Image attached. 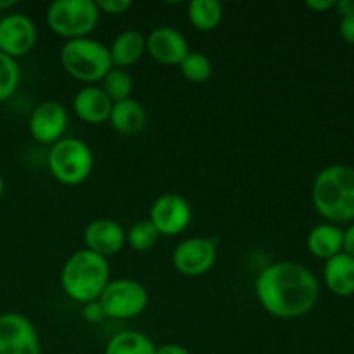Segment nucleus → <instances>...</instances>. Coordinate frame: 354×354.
I'll use <instances>...</instances> for the list:
<instances>
[{
  "instance_id": "4",
  "label": "nucleus",
  "mask_w": 354,
  "mask_h": 354,
  "mask_svg": "<svg viewBox=\"0 0 354 354\" xmlns=\"http://www.w3.org/2000/svg\"><path fill=\"white\" fill-rule=\"evenodd\" d=\"M59 61L69 76L85 83L102 82L113 69L109 48L90 37L66 41L59 52Z\"/></svg>"
},
{
  "instance_id": "34",
  "label": "nucleus",
  "mask_w": 354,
  "mask_h": 354,
  "mask_svg": "<svg viewBox=\"0 0 354 354\" xmlns=\"http://www.w3.org/2000/svg\"><path fill=\"white\" fill-rule=\"evenodd\" d=\"M3 190H6V183H3V178L0 176V197L3 196Z\"/></svg>"
},
{
  "instance_id": "32",
  "label": "nucleus",
  "mask_w": 354,
  "mask_h": 354,
  "mask_svg": "<svg viewBox=\"0 0 354 354\" xmlns=\"http://www.w3.org/2000/svg\"><path fill=\"white\" fill-rule=\"evenodd\" d=\"M342 251L354 258V223L344 232V249Z\"/></svg>"
},
{
  "instance_id": "6",
  "label": "nucleus",
  "mask_w": 354,
  "mask_h": 354,
  "mask_svg": "<svg viewBox=\"0 0 354 354\" xmlns=\"http://www.w3.org/2000/svg\"><path fill=\"white\" fill-rule=\"evenodd\" d=\"M93 152L80 138H61L48 152V169L62 185L75 187L93 171Z\"/></svg>"
},
{
  "instance_id": "21",
  "label": "nucleus",
  "mask_w": 354,
  "mask_h": 354,
  "mask_svg": "<svg viewBox=\"0 0 354 354\" xmlns=\"http://www.w3.org/2000/svg\"><path fill=\"white\" fill-rule=\"evenodd\" d=\"M223 19V6L218 0H194L189 6V21L199 31H213Z\"/></svg>"
},
{
  "instance_id": "8",
  "label": "nucleus",
  "mask_w": 354,
  "mask_h": 354,
  "mask_svg": "<svg viewBox=\"0 0 354 354\" xmlns=\"http://www.w3.org/2000/svg\"><path fill=\"white\" fill-rule=\"evenodd\" d=\"M0 354H41L40 337L30 318L21 313L0 317Z\"/></svg>"
},
{
  "instance_id": "25",
  "label": "nucleus",
  "mask_w": 354,
  "mask_h": 354,
  "mask_svg": "<svg viewBox=\"0 0 354 354\" xmlns=\"http://www.w3.org/2000/svg\"><path fill=\"white\" fill-rule=\"evenodd\" d=\"M19 85V66L16 59L0 52V102L9 99Z\"/></svg>"
},
{
  "instance_id": "26",
  "label": "nucleus",
  "mask_w": 354,
  "mask_h": 354,
  "mask_svg": "<svg viewBox=\"0 0 354 354\" xmlns=\"http://www.w3.org/2000/svg\"><path fill=\"white\" fill-rule=\"evenodd\" d=\"M99 12L111 14V16H120L124 14L131 7L130 0H99L95 2Z\"/></svg>"
},
{
  "instance_id": "5",
  "label": "nucleus",
  "mask_w": 354,
  "mask_h": 354,
  "mask_svg": "<svg viewBox=\"0 0 354 354\" xmlns=\"http://www.w3.org/2000/svg\"><path fill=\"white\" fill-rule=\"evenodd\" d=\"M47 24L66 40L86 38L99 23L100 12L93 0H55L47 7Z\"/></svg>"
},
{
  "instance_id": "28",
  "label": "nucleus",
  "mask_w": 354,
  "mask_h": 354,
  "mask_svg": "<svg viewBox=\"0 0 354 354\" xmlns=\"http://www.w3.org/2000/svg\"><path fill=\"white\" fill-rule=\"evenodd\" d=\"M339 31L344 41L354 45V16L341 17V24H339Z\"/></svg>"
},
{
  "instance_id": "18",
  "label": "nucleus",
  "mask_w": 354,
  "mask_h": 354,
  "mask_svg": "<svg viewBox=\"0 0 354 354\" xmlns=\"http://www.w3.org/2000/svg\"><path fill=\"white\" fill-rule=\"evenodd\" d=\"M308 249L320 259H330L344 249V232L335 223L317 225L308 235Z\"/></svg>"
},
{
  "instance_id": "17",
  "label": "nucleus",
  "mask_w": 354,
  "mask_h": 354,
  "mask_svg": "<svg viewBox=\"0 0 354 354\" xmlns=\"http://www.w3.org/2000/svg\"><path fill=\"white\" fill-rule=\"evenodd\" d=\"M145 52H147V40H145L140 31L135 30L121 31L109 47L113 68L121 69L133 66L135 62L140 61Z\"/></svg>"
},
{
  "instance_id": "10",
  "label": "nucleus",
  "mask_w": 354,
  "mask_h": 354,
  "mask_svg": "<svg viewBox=\"0 0 354 354\" xmlns=\"http://www.w3.org/2000/svg\"><path fill=\"white\" fill-rule=\"evenodd\" d=\"M149 221L158 228L161 235L173 237L189 228L192 221V207L182 196L165 194L152 204Z\"/></svg>"
},
{
  "instance_id": "30",
  "label": "nucleus",
  "mask_w": 354,
  "mask_h": 354,
  "mask_svg": "<svg viewBox=\"0 0 354 354\" xmlns=\"http://www.w3.org/2000/svg\"><path fill=\"white\" fill-rule=\"evenodd\" d=\"M154 354H190V351L180 344H165L156 348Z\"/></svg>"
},
{
  "instance_id": "27",
  "label": "nucleus",
  "mask_w": 354,
  "mask_h": 354,
  "mask_svg": "<svg viewBox=\"0 0 354 354\" xmlns=\"http://www.w3.org/2000/svg\"><path fill=\"white\" fill-rule=\"evenodd\" d=\"M83 318H85L88 324H100L104 318H107L106 313H104L102 304L99 303V299L92 301V303H86L85 306H83Z\"/></svg>"
},
{
  "instance_id": "19",
  "label": "nucleus",
  "mask_w": 354,
  "mask_h": 354,
  "mask_svg": "<svg viewBox=\"0 0 354 354\" xmlns=\"http://www.w3.org/2000/svg\"><path fill=\"white\" fill-rule=\"evenodd\" d=\"M114 130L121 135H137L147 124V113L144 106L135 99L123 100V102L113 104L109 118Z\"/></svg>"
},
{
  "instance_id": "7",
  "label": "nucleus",
  "mask_w": 354,
  "mask_h": 354,
  "mask_svg": "<svg viewBox=\"0 0 354 354\" xmlns=\"http://www.w3.org/2000/svg\"><path fill=\"white\" fill-rule=\"evenodd\" d=\"M106 317L114 320L135 318L147 308L149 292L142 283L130 279L111 280L99 297Z\"/></svg>"
},
{
  "instance_id": "15",
  "label": "nucleus",
  "mask_w": 354,
  "mask_h": 354,
  "mask_svg": "<svg viewBox=\"0 0 354 354\" xmlns=\"http://www.w3.org/2000/svg\"><path fill=\"white\" fill-rule=\"evenodd\" d=\"M75 114L88 124H100L109 121L113 111V100L107 97L102 86H83L73 100Z\"/></svg>"
},
{
  "instance_id": "3",
  "label": "nucleus",
  "mask_w": 354,
  "mask_h": 354,
  "mask_svg": "<svg viewBox=\"0 0 354 354\" xmlns=\"http://www.w3.org/2000/svg\"><path fill=\"white\" fill-rule=\"evenodd\" d=\"M111 282V266L106 258L82 249L62 266V290L76 303L97 301Z\"/></svg>"
},
{
  "instance_id": "2",
  "label": "nucleus",
  "mask_w": 354,
  "mask_h": 354,
  "mask_svg": "<svg viewBox=\"0 0 354 354\" xmlns=\"http://www.w3.org/2000/svg\"><path fill=\"white\" fill-rule=\"evenodd\" d=\"M315 209L328 221L354 220V168L348 165L327 166L313 183Z\"/></svg>"
},
{
  "instance_id": "33",
  "label": "nucleus",
  "mask_w": 354,
  "mask_h": 354,
  "mask_svg": "<svg viewBox=\"0 0 354 354\" xmlns=\"http://www.w3.org/2000/svg\"><path fill=\"white\" fill-rule=\"evenodd\" d=\"M17 6V0H0V9H10Z\"/></svg>"
},
{
  "instance_id": "14",
  "label": "nucleus",
  "mask_w": 354,
  "mask_h": 354,
  "mask_svg": "<svg viewBox=\"0 0 354 354\" xmlns=\"http://www.w3.org/2000/svg\"><path fill=\"white\" fill-rule=\"evenodd\" d=\"M145 40L149 55L166 66H178L190 52L187 38L171 26L156 28Z\"/></svg>"
},
{
  "instance_id": "29",
  "label": "nucleus",
  "mask_w": 354,
  "mask_h": 354,
  "mask_svg": "<svg viewBox=\"0 0 354 354\" xmlns=\"http://www.w3.org/2000/svg\"><path fill=\"white\" fill-rule=\"evenodd\" d=\"M335 10L341 17L354 16V0H339L335 2Z\"/></svg>"
},
{
  "instance_id": "16",
  "label": "nucleus",
  "mask_w": 354,
  "mask_h": 354,
  "mask_svg": "<svg viewBox=\"0 0 354 354\" xmlns=\"http://www.w3.org/2000/svg\"><path fill=\"white\" fill-rule=\"evenodd\" d=\"M324 280L328 290L335 296L348 297L354 294V258L339 252L334 258L327 259L324 268Z\"/></svg>"
},
{
  "instance_id": "12",
  "label": "nucleus",
  "mask_w": 354,
  "mask_h": 354,
  "mask_svg": "<svg viewBox=\"0 0 354 354\" xmlns=\"http://www.w3.org/2000/svg\"><path fill=\"white\" fill-rule=\"evenodd\" d=\"M68 111L61 102L47 100L31 113L30 133L40 144L54 145L61 140L68 128Z\"/></svg>"
},
{
  "instance_id": "13",
  "label": "nucleus",
  "mask_w": 354,
  "mask_h": 354,
  "mask_svg": "<svg viewBox=\"0 0 354 354\" xmlns=\"http://www.w3.org/2000/svg\"><path fill=\"white\" fill-rule=\"evenodd\" d=\"M83 241H85L86 251L107 259L109 256L118 254L124 248L127 232L118 221L111 220V218H99L86 225Z\"/></svg>"
},
{
  "instance_id": "24",
  "label": "nucleus",
  "mask_w": 354,
  "mask_h": 354,
  "mask_svg": "<svg viewBox=\"0 0 354 354\" xmlns=\"http://www.w3.org/2000/svg\"><path fill=\"white\" fill-rule=\"evenodd\" d=\"M161 234L158 228L151 223L149 220H140L135 225H131L130 230L127 232V244L130 245L133 251L145 252L151 251L156 244H158Z\"/></svg>"
},
{
  "instance_id": "31",
  "label": "nucleus",
  "mask_w": 354,
  "mask_h": 354,
  "mask_svg": "<svg viewBox=\"0 0 354 354\" xmlns=\"http://www.w3.org/2000/svg\"><path fill=\"white\" fill-rule=\"evenodd\" d=\"M306 6L317 12H325V10L335 7V0H308Z\"/></svg>"
},
{
  "instance_id": "23",
  "label": "nucleus",
  "mask_w": 354,
  "mask_h": 354,
  "mask_svg": "<svg viewBox=\"0 0 354 354\" xmlns=\"http://www.w3.org/2000/svg\"><path fill=\"white\" fill-rule=\"evenodd\" d=\"M178 66L183 78L192 83H204L213 75V62L203 52L190 50Z\"/></svg>"
},
{
  "instance_id": "9",
  "label": "nucleus",
  "mask_w": 354,
  "mask_h": 354,
  "mask_svg": "<svg viewBox=\"0 0 354 354\" xmlns=\"http://www.w3.org/2000/svg\"><path fill=\"white\" fill-rule=\"evenodd\" d=\"M216 256V242L213 239H187L173 251V266L182 275L199 277L213 268Z\"/></svg>"
},
{
  "instance_id": "11",
  "label": "nucleus",
  "mask_w": 354,
  "mask_h": 354,
  "mask_svg": "<svg viewBox=\"0 0 354 354\" xmlns=\"http://www.w3.org/2000/svg\"><path fill=\"white\" fill-rule=\"evenodd\" d=\"M38 31L24 14H9L0 19V52L17 59L30 54L37 45Z\"/></svg>"
},
{
  "instance_id": "20",
  "label": "nucleus",
  "mask_w": 354,
  "mask_h": 354,
  "mask_svg": "<svg viewBox=\"0 0 354 354\" xmlns=\"http://www.w3.org/2000/svg\"><path fill=\"white\" fill-rule=\"evenodd\" d=\"M156 344L145 334L137 330H124L111 337L106 354H154Z\"/></svg>"
},
{
  "instance_id": "1",
  "label": "nucleus",
  "mask_w": 354,
  "mask_h": 354,
  "mask_svg": "<svg viewBox=\"0 0 354 354\" xmlns=\"http://www.w3.org/2000/svg\"><path fill=\"white\" fill-rule=\"evenodd\" d=\"M256 296L270 315L280 320H294L317 306L320 283L306 266L296 261H279L259 273Z\"/></svg>"
},
{
  "instance_id": "22",
  "label": "nucleus",
  "mask_w": 354,
  "mask_h": 354,
  "mask_svg": "<svg viewBox=\"0 0 354 354\" xmlns=\"http://www.w3.org/2000/svg\"><path fill=\"white\" fill-rule=\"evenodd\" d=\"M102 90L107 93L113 104L131 99L133 93V78L127 69L113 68L102 80Z\"/></svg>"
}]
</instances>
